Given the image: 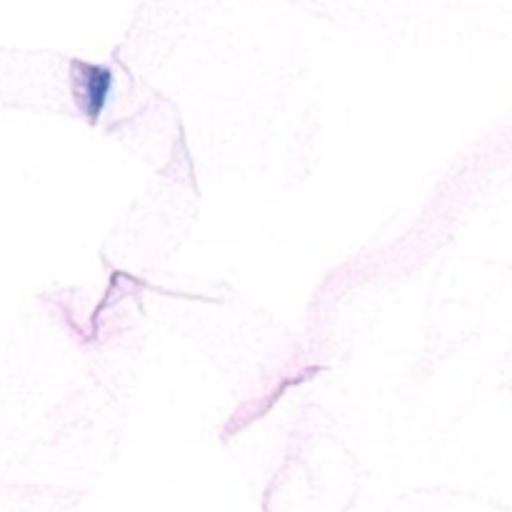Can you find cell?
<instances>
[{
	"instance_id": "6da1fadb",
	"label": "cell",
	"mask_w": 512,
	"mask_h": 512,
	"mask_svg": "<svg viewBox=\"0 0 512 512\" xmlns=\"http://www.w3.org/2000/svg\"><path fill=\"white\" fill-rule=\"evenodd\" d=\"M113 88V75L100 65H78V100L90 120L98 118L100 108Z\"/></svg>"
}]
</instances>
